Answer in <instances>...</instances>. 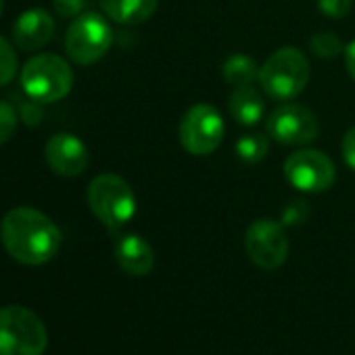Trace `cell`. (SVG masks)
Masks as SVG:
<instances>
[{
	"label": "cell",
	"mask_w": 355,
	"mask_h": 355,
	"mask_svg": "<svg viewBox=\"0 0 355 355\" xmlns=\"http://www.w3.org/2000/svg\"><path fill=\"white\" fill-rule=\"evenodd\" d=\"M224 132L226 125L220 111L209 103H199L184 113L178 134H180L182 146L191 155L205 157L211 155L222 144Z\"/></svg>",
	"instance_id": "cell-7"
},
{
	"label": "cell",
	"mask_w": 355,
	"mask_h": 355,
	"mask_svg": "<svg viewBox=\"0 0 355 355\" xmlns=\"http://www.w3.org/2000/svg\"><path fill=\"white\" fill-rule=\"evenodd\" d=\"M115 261L130 276H146L155 268V251L140 234H121L115 241Z\"/></svg>",
	"instance_id": "cell-13"
},
{
	"label": "cell",
	"mask_w": 355,
	"mask_h": 355,
	"mask_svg": "<svg viewBox=\"0 0 355 355\" xmlns=\"http://www.w3.org/2000/svg\"><path fill=\"white\" fill-rule=\"evenodd\" d=\"M90 211L109 230L123 228L136 216V195L123 178L115 173H101L88 187Z\"/></svg>",
	"instance_id": "cell-4"
},
{
	"label": "cell",
	"mask_w": 355,
	"mask_h": 355,
	"mask_svg": "<svg viewBox=\"0 0 355 355\" xmlns=\"http://www.w3.org/2000/svg\"><path fill=\"white\" fill-rule=\"evenodd\" d=\"M284 178L297 191L307 195H318V193H326L334 184L336 167L326 153L313 148H301L286 159Z\"/></svg>",
	"instance_id": "cell-8"
},
{
	"label": "cell",
	"mask_w": 355,
	"mask_h": 355,
	"mask_svg": "<svg viewBox=\"0 0 355 355\" xmlns=\"http://www.w3.org/2000/svg\"><path fill=\"white\" fill-rule=\"evenodd\" d=\"M21 88L36 103H57L73 88V69L59 55H36L21 69Z\"/></svg>",
	"instance_id": "cell-5"
},
{
	"label": "cell",
	"mask_w": 355,
	"mask_h": 355,
	"mask_svg": "<svg viewBox=\"0 0 355 355\" xmlns=\"http://www.w3.org/2000/svg\"><path fill=\"white\" fill-rule=\"evenodd\" d=\"M245 249L249 259L261 270H278L288 257V239L284 226L276 220L259 218L245 234Z\"/></svg>",
	"instance_id": "cell-9"
},
{
	"label": "cell",
	"mask_w": 355,
	"mask_h": 355,
	"mask_svg": "<svg viewBox=\"0 0 355 355\" xmlns=\"http://www.w3.org/2000/svg\"><path fill=\"white\" fill-rule=\"evenodd\" d=\"M111 42L113 32L107 19L96 13H84L69 26L65 36V51L73 63L92 65L107 55Z\"/></svg>",
	"instance_id": "cell-6"
},
{
	"label": "cell",
	"mask_w": 355,
	"mask_h": 355,
	"mask_svg": "<svg viewBox=\"0 0 355 355\" xmlns=\"http://www.w3.org/2000/svg\"><path fill=\"white\" fill-rule=\"evenodd\" d=\"M343 159L355 171V125L349 128L343 136Z\"/></svg>",
	"instance_id": "cell-24"
},
{
	"label": "cell",
	"mask_w": 355,
	"mask_h": 355,
	"mask_svg": "<svg viewBox=\"0 0 355 355\" xmlns=\"http://www.w3.org/2000/svg\"><path fill=\"white\" fill-rule=\"evenodd\" d=\"M49 332L40 315L24 305L0 307V355H44Z\"/></svg>",
	"instance_id": "cell-3"
},
{
	"label": "cell",
	"mask_w": 355,
	"mask_h": 355,
	"mask_svg": "<svg viewBox=\"0 0 355 355\" xmlns=\"http://www.w3.org/2000/svg\"><path fill=\"white\" fill-rule=\"evenodd\" d=\"M228 109L241 125H255L266 115L263 96L253 86L234 88V92L228 98Z\"/></svg>",
	"instance_id": "cell-15"
},
{
	"label": "cell",
	"mask_w": 355,
	"mask_h": 355,
	"mask_svg": "<svg viewBox=\"0 0 355 355\" xmlns=\"http://www.w3.org/2000/svg\"><path fill=\"white\" fill-rule=\"evenodd\" d=\"M311 67L307 57L295 46L274 51L259 67V84L276 101H291L299 96L309 84Z\"/></svg>",
	"instance_id": "cell-2"
},
{
	"label": "cell",
	"mask_w": 355,
	"mask_h": 355,
	"mask_svg": "<svg viewBox=\"0 0 355 355\" xmlns=\"http://www.w3.org/2000/svg\"><path fill=\"white\" fill-rule=\"evenodd\" d=\"M353 7V0H318V9L334 19L345 17Z\"/></svg>",
	"instance_id": "cell-22"
},
{
	"label": "cell",
	"mask_w": 355,
	"mask_h": 355,
	"mask_svg": "<svg viewBox=\"0 0 355 355\" xmlns=\"http://www.w3.org/2000/svg\"><path fill=\"white\" fill-rule=\"evenodd\" d=\"M55 36V21L44 9H30L21 13L13 26V42L21 51H38Z\"/></svg>",
	"instance_id": "cell-12"
},
{
	"label": "cell",
	"mask_w": 355,
	"mask_h": 355,
	"mask_svg": "<svg viewBox=\"0 0 355 355\" xmlns=\"http://www.w3.org/2000/svg\"><path fill=\"white\" fill-rule=\"evenodd\" d=\"M38 119H40V109L34 107L32 103H28V107H24V121L30 125H36Z\"/></svg>",
	"instance_id": "cell-26"
},
{
	"label": "cell",
	"mask_w": 355,
	"mask_h": 355,
	"mask_svg": "<svg viewBox=\"0 0 355 355\" xmlns=\"http://www.w3.org/2000/svg\"><path fill=\"white\" fill-rule=\"evenodd\" d=\"M55 11L61 17H80V13L84 11V0H55Z\"/></svg>",
	"instance_id": "cell-23"
},
{
	"label": "cell",
	"mask_w": 355,
	"mask_h": 355,
	"mask_svg": "<svg viewBox=\"0 0 355 355\" xmlns=\"http://www.w3.org/2000/svg\"><path fill=\"white\" fill-rule=\"evenodd\" d=\"M3 9H5V3H3V0H0V15H3Z\"/></svg>",
	"instance_id": "cell-27"
},
{
	"label": "cell",
	"mask_w": 355,
	"mask_h": 355,
	"mask_svg": "<svg viewBox=\"0 0 355 355\" xmlns=\"http://www.w3.org/2000/svg\"><path fill=\"white\" fill-rule=\"evenodd\" d=\"M44 159L49 167L65 178H76L86 171L90 153L88 146L73 134L61 132L49 138L44 146Z\"/></svg>",
	"instance_id": "cell-11"
},
{
	"label": "cell",
	"mask_w": 355,
	"mask_h": 355,
	"mask_svg": "<svg viewBox=\"0 0 355 355\" xmlns=\"http://www.w3.org/2000/svg\"><path fill=\"white\" fill-rule=\"evenodd\" d=\"M309 49L320 59H336L340 53H345V46H343L340 38L334 36L332 32H322V34L311 36Z\"/></svg>",
	"instance_id": "cell-18"
},
{
	"label": "cell",
	"mask_w": 355,
	"mask_h": 355,
	"mask_svg": "<svg viewBox=\"0 0 355 355\" xmlns=\"http://www.w3.org/2000/svg\"><path fill=\"white\" fill-rule=\"evenodd\" d=\"M7 253L24 266H44L61 249V230L34 207H15L0 222Z\"/></svg>",
	"instance_id": "cell-1"
},
{
	"label": "cell",
	"mask_w": 355,
	"mask_h": 355,
	"mask_svg": "<svg viewBox=\"0 0 355 355\" xmlns=\"http://www.w3.org/2000/svg\"><path fill=\"white\" fill-rule=\"evenodd\" d=\"M268 132L270 136L288 146H303L318 138L320 123L318 117L303 105L297 103H282L278 105L268 117Z\"/></svg>",
	"instance_id": "cell-10"
},
{
	"label": "cell",
	"mask_w": 355,
	"mask_h": 355,
	"mask_svg": "<svg viewBox=\"0 0 355 355\" xmlns=\"http://www.w3.org/2000/svg\"><path fill=\"white\" fill-rule=\"evenodd\" d=\"M307 218H309V205L305 201L295 199L284 205V209L280 214V224L282 226H299V224L307 222Z\"/></svg>",
	"instance_id": "cell-21"
},
{
	"label": "cell",
	"mask_w": 355,
	"mask_h": 355,
	"mask_svg": "<svg viewBox=\"0 0 355 355\" xmlns=\"http://www.w3.org/2000/svg\"><path fill=\"white\" fill-rule=\"evenodd\" d=\"M101 5L109 19L121 26H138L155 15L159 0H101Z\"/></svg>",
	"instance_id": "cell-14"
},
{
	"label": "cell",
	"mask_w": 355,
	"mask_h": 355,
	"mask_svg": "<svg viewBox=\"0 0 355 355\" xmlns=\"http://www.w3.org/2000/svg\"><path fill=\"white\" fill-rule=\"evenodd\" d=\"M222 76L232 88L253 86V82L259 80V65L255 63V59H251L243 53H234L224 61Z\"/></svg>",
	"instance_id": "cell-16"
},
{
	"label": "cell",
	"mask_w": 355,
	"mask_h": 355,
	"mask_svg": "<svg viewBox=\"0 0 355 355\" xmlns=\"http://www.w3.org/2000/svg\"><path fill=\"white\" fill-rule=\"evenodd\" d=\"M17 73V55L11 42L0 36V86H7Z\"/></svg>",
	"instance_id": "cell-19"
},
{
	"label": "cell",
	"mask_w": 355,
	"mask_h": 355,
	"mask_svg": "<svg viewBox=\"0 0 355 355\" xmlns=\"http://www.w3.org/2000/svg\"><path fill=\"white\" fill-rule=\"evenodd\" d=\"M345 67H347V73L351 76V80L355 82V40L345 46Z\"/></svg>",
	"instance_id": "cell-25"
},
{
	"label": "cell",
	"mask_w": 355,
	"mask_h": 355,
	"mask_svg": "<svg viewBox=\"0 0 355 355\" xmlns=\"http://www.w3.org/2000/svg\"><path fill=\"white\" fill-rule=\"evenodd\" d=\"M268 148H270V140H268V136H263L259 132L243 134L234 144L236 157L247 165H255V163L263 161L268 155Z\"/></svg>",
	"instance_id": "cell-17"
},
{
	"label": "cell",
	"mask_w": 355,
	"mask_h": 355,
	"mask_svg": "<svg viewBox=\"0 0 355 355\" xmlns=\"http://www.w3.org/2000/svg\"><path fill=\"white\" fill-rule=\"evenodd\" d=\"M17 111L11 103L0 101V144H5L13 138L15 128H17Z\"/></svg>",
	"instance_id": "cell-20"
}]
</instances>
